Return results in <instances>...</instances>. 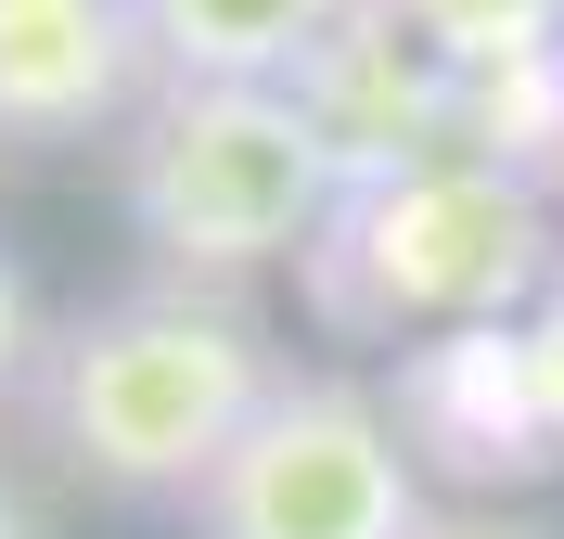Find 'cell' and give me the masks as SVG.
Returning a JSON list of instances; mask_svg holds the SVG:
<instances>
[{"instance_id":"1","label":"cell","mask_w":564,"mask_h":539,"mask_svg":"<svg viewBox=\"0 0 564 539\" xmlns=\"http://www.w3.org/2000/svg\"><path fill=\"white\" fill-rule=\"evenodd\" d=\"M270 386H282L270 322L231 283H167V270L77 309L26 373L52 463L77 488H116V502H193L245 450Z\"/></svg>"},{"instance_id":"11","label":"cell","mask_w":564,"mask_h":539,"mask_svg":"<svg viewBox=\"0 0 564 539\" xmlns=\"http://www.w3.org/2000/svg\"><path fill=\"white\" fill-rule=\"evenodd\" d=\"M39 347H52V334H39V295H26V257L0 245V398L26 386L39 373Z\"/></svg>"},{"instance_id":"8","label":"cell","mask_w":564,"mask_h":539,"mask_svg":"<svg viewBox=\"0 0 564 539\" xmlns=\"http://www.w3.org/2000/svg\"><path fill=\"white\" fill-rule=\"evenodd\" d=\"M359 0H141L167 90H295Z\"/></svg>"},{"instance_id":"12","label":"cell","mask_w":564,"mask_h":539,"mask_svg":"<svg viewBox=\"0 0 564 539\" xmlns=\"http://www.w3.org/2000/svg\"><path fill=\"white\" fill-rule=\"evenodd\" d=\"M527 359H539V398H552V436H564V257H552V283L527 309Z\"/></svg>"},{"instance_id":"2","label":"cell","mask_w":564,"mask_h":539,"mask_svg":"<svg viewBox=\"0 0 564 539\" xmlns=\"http://www.w3.org/2000/svg\"><path fill=\"white\" fill-rule=\"evenodd\" d=\"M552 257H564V231L527 180L475 168V154H411V168H372L334 193L321 245L295 257V309L334 347L398 359L462 322H527Z\"/></svg>"},{"instance_id":"10","label":"cell","mask_w":564,"mask_h":539,"mask_svg":"<svg viewBox=\"0 0 564 539\" xmlns=\"http://www.w3.org/2000/svg\"><path fill=\"white\" fill-rule=\"evenodd\" d=\"M411 52H436L449 77L475 65H513V52H539V39H564V0H372Z\"/></svg>"},{"instance_id":"5","label":"cell","mask_w":564,"mask_h":539,"mask_svg":"<svg viewBox=\"0 0 564 539\" xmlns=\"http://www.w3.org/2000/svg\"><path fill=\"white\" fill-rule=\"evenodd\" d=\"M386 411H398V450L423 463V488L500 502V488L564 475V436H552V398H539L527 322H462V334L398 347L386 359Z\"/></svg>"},{"instance_id":"14","label":"cell","mask_w":564,"mask_h":539,"mask_svg":"<svg viewBox=\"0 0 564 539\" xmlns=\"http://www.w3.org/2000/svg\"><path fill=\"white\" fill-rule=\"evenodd\" d=\"M0 539H26V502H13V475H0Z\"/></svg>"},{"instance_id":"3","label":"cell","mask_w":564,"mask_h":539,"mask_svg":"<svg viewBox=\"0 0 564 539\" xmlns=\"http://www.w3.org/2000/svg\"><path fill=\"white\" fill-rule=\"evenodd\" d=\"M334 193L347 154L295 90H154L116 142V206L167 283H245L270 257H308Z\"/></svg>"},{"instance_id":"7","label":"cell","mask_w":564,"mask_h":539,"mask_svg":"<svg viewBox=\"0 0 564 539\" xmlns=\"http://www.w3.org/2000/svg\"><path fill=\"white\" fill-rule=\"evenodd\" d=\"M449 90H462V77L436 65V52H411L372 0H359L347 26H334V52L295 77V104L321 116V142L347 154V180L411 168V154H449Z\"/></svg>"},{"instance_id":"6","label":"cell","mask_w":564,"mask_h":539,"mask_svg":"<svg viewBox=\"0 0 564 539\" xmlns=\"http://www.w3.org/2000/svg\"><path fill=\"white\" fill-rule=\"evenodd\" d=\"M154 90L167 77H154L141 0H0V142L13 154L129 142Z\"/></svg>"},{"instance_id":"4","label":"cell","mask_w":564,"mask_h":539,"mask_svg":"<svg viewBox=\"0 0 564 539\" xmlns=\"http://www.w3.org/2000/svg\"><path fill=\"white\" fill-rule=\"evenodd\" d=\"M423 463L359 373H282L245 450L193 488V539H423Z\"/></svg>"},{"instance_id":"9","label":"cell","mask_w":564,"mask_h":539,"mask_svg":"<svg viewBox=\"0 0 564 539\" xmlns=\"http://www.w3.org/2000/svg\"><path fill=\"white\" fill-rule=\"evenodd\" d=\"M449 154L527 180L539 206H564V39L513 52V65H475L449 90Z\"/></svg>"},{"instance_id":"13","label":"cell","mask_w":564,"mask_h":539,"mask_svg":"<svg viewBox=\"0 0 564 539\" xmlns=\"http://www.w3.org/2000/svg\"><path fill=\"white\" fill-rule=\"evenodd\" d=\"M423 539H539V527H513V514H488V502H436Z\"/></svg>"}]
</instances>
